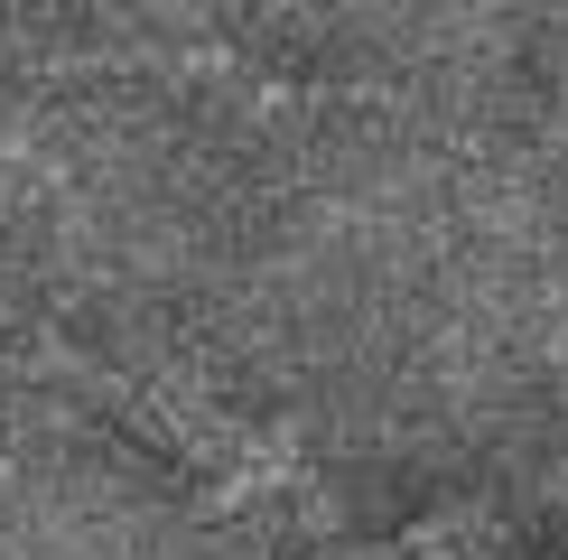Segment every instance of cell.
Returning <instances> with one entry per match:
<instances>
[{"label":"cell","instance_id":"1","mask_svg":"<svg viewBox=\"0 0 568 560\" xmlns=\"http://www.w3.org/2000/svg\"><path fill=\"white\" fill-rule=\"evenodd\" d=\"M0 364L10 373H47L65 392H93L103 411H122L131 430H150L186 477L215 496V513H233L243 532L298 551V560H392L383 532H364L354 513L336 504V486L307 467L280 430L243 420L233 402L196 383V373H140V364H112V356H84L65 337H10L0 327Z\"/></svg>","mask_w":568,"mask_h":560}]
</instances>
